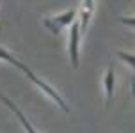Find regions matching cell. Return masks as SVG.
I'll return each mask as SVG.
<instances>
[{
    "mask_svg": "<svg viewBox=\"0 0 135 133\" xmlns=\"http://www.w3.org/2000/svg\"><path fill=\"white\" fill-rule=\"evenodd\" d=\"M75 18H76V9H68V11L57 14V16L46 18V20L43 21V25L46 27L52 34H59L64 27L71 25V23L75 21Z\"/></svg>",
    "mask_w": 135,
    "mask_h": 133,
    "instance_id": "1",
    "label": "cell"
},
{
    "mask_svg": "<svg viewBox=\"0 0 135 133\" xmlns=\"http://www.w3.org/2000/svg\"><path fill=\"white\" fill-rule=\"evenodd\" d=\"M80 37H82V30H80V21L75 20L71 23L69 28V60H71V66L76 69L80 66Z\"/></svg>",
    "mask_w": 135,
    "mask_h": 133,
    "instance_id": "2",
    "label": "cell"
},
{
    "mask_svg": "<svg viewBox=\"0 0 135 133\" xmlns=\"http://www.w3.org/2000/svg\"><path fill=\"white\" fill-rule=\"evenodd\" d=\"M103 89H105V96H107V108L112 103L114 98V89H115V75H114V66H108L107 73L103 76Z\"/></svg>",
    "mask_w": 135,
    "mask_h": 133,
    "instance_id": "3",
    "label": "cell"
},
{
    "mask_svg": "<svg viewBox=\"0 0 135 133\" xmlns=\"http://www.w3.org/2000/svg\"><path fill=\"white\" fill-rule=\"evenodd\" d=\"M0 101H2V103H4V105H6V106H9V108H11V110H13V112H14V115H16V117H18V121H20L21 124H23V128L27 130V133H37V131H36V130H34V128H32V124H30V122H28V121H27V117L23 115V112H21L20 108H18V106L14 105V103H13V101H11V100H9L7 96H4V94H2V92H0Z\"/></svg>",
    "mask_w": 135,
    "mask_h": 133,
    "instance_id": "4",
    "label": "cell"
},
{
    "mask_svg": "<svg viewBox=\"0 0 135 133\" xmlns=\"http://www.w3.org/2000/svg\"><path fill=\"white\" fill-rule=\"evenodd\" d=\"M93 7H94V0H84V6H82L80 16H78L82 34L85 32V30H87V27H89V20H91V16H93Z\"/></svg>",
    "mask_w": 135,
    "mask_h": 133,
    "instance_id": "5",
    "label": "cell"
},
{
    "mask_svg": "<svg viewBox=\"0 0 135 133\" xmlns=\"http://www.w3.org/2000/svg\"><path fill=\"white\" fill-rule=\"evenodd\" d=\"M0 60H6V62H9V64H13L14 67H18V69L23 71V73H27V71H28V67L25 66L20 59H16L11 52H7L4 46H0Z\"/></svg>",
    "mask_w": 135,
    "mask_h": 133,
    "instance_id": "6",
    "label": "cell"
},
{
    "mask_svg": "<svg viewBox=\"0 0 135 133\" xmlns=\"http://www.w3.org/2000/svg\"><path fill=\"white\" fill-rule=\"evenodd\" d=\"M117 57H119L121 60H124V62L133 69V73H135V55L126 53V52H117ZM133 94H135V75H133Z\"/></svg>",
    "mask_w": 135,
    "mask_h": 133,
    "instance_id": "7",
    "label": "cell"
},
{
    "mask_svg": "<svg viewBox=\"0 0 135 133\" xmlns=\"http://www.w3.org/2000/svg\"><path fill=\"white\" fill-rule=\"evenodd\" d=\"M119 21H121L123 25L135 27V16H132V18H128V16H121V18H119Z\"/></svg>",
    "mask_w": 135,
    "mask_h": 133,
    "instance_id": "8",
    "label": "cell"
},
{
    "mask_svg": "<svg viewBox=\"0 0 135 133\" xmlns=\"http://www.w3.org/2000/svg\"><path fill=\"white\" fill-rule=\"evenodd\" d=\"M0 28H2V25H0Z\"/></svg>",
    "mask_w": 135,
    "mask_h": 133,
    "instance_id": "9",
    "label": "cell"
}]
</instances>
